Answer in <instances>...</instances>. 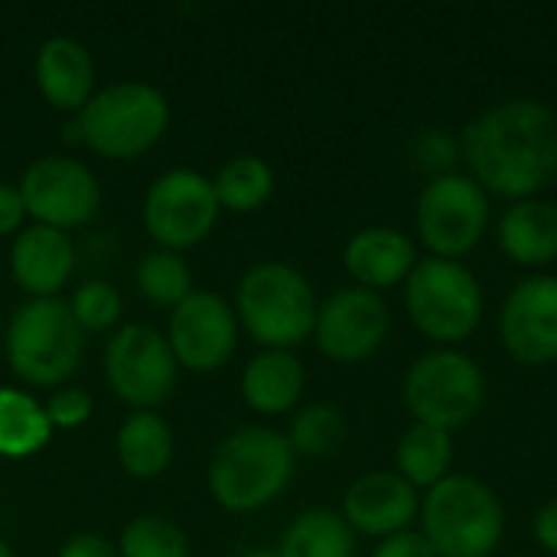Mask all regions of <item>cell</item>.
<instances>
[{
    "label": "cell",
    "mask_w": 557,
    "mask_h": 557,
    "mask_svg": "<svg viewBox=\"0 0 557 557\" xmlns=\"http://www.w3.org/2000/svg\"><path fill=\"white\" fill-rule=\"evenodd\" d=\"M10 271L33 300L55 297L75 271V245L59 228L29 225L10 248Z\"/></svg>",
    "instance_id": "18"
},
{
    "label": "cell",
    "mask_w": 557,
    "mask_h": 557,
    "mask_svg": "<svg viewBox=\"0 0 557 557\" xmlns=\"http://www.w3.org/2000/svg\"><path fill=\"white\" fill-rule=\"evenodd\" d=\"M297 454L287 434L271 428H238L209 463V493L228 512H258L271 506L294 480Z\"/></svg>",
    "instance_id": "3"
},
{
    "label": "cell",
    "mask_w": 557,
    "mask_h": 557,
    "mask_svg": "<svg viewBox=\"0 0 557 557\" xmlns=\"http://www.w3.org/2000/svg\"><path fill=\"white\" fill-rule=\"evenodd\" d=\"M304 385V362L287 349H264L242 372L245 405L258 414H287L300 401Z\"/></svg>",
    "instance_id": "21"
},
{
    "label": "cell",
    "mask_w": 557,
    "mask_h": 557,
    "mask_svg": "<svg viewBox=\"0 0 557 557\" xmlns=\"http://www.w3.org/2000/svg\"><path fill=\"white\" fill-rule=\"evenodd\" d=\"M16 189L26 215H33L36 225L59 232L91 222L101 209V186L95 173L72 157H39L26 166Z\"/></svg>",
    "instance_id": "12"
},
{
    "label": "cell",
    "mask_w": 557,
    "mask_h": 557,
    "mask_svg": "<svg viewBox=\"0 0 557 557\" xmlns=\"http://www.w3.org/2000/svg\"><path fill=\"white\" fill-rule=\"evenodd\" d=\"M176 372L180 362L166 336H160L153 326L131 323L108 339L104 379L111 392L137 411L163 405L176 388Z\"/></svg>",
    "instance_id": "11"
},
{
    "label": "cell",
    "mask_w": 557,
    "mask_h": 557,
    "mask_svg": "<svg viewBox=\"0 0 557 557\" xmlns=\"http://www.w3.org/2000/svg\"><path fill=\"white\" fill-rule=\"evenodd\" d=\"M82 140L108 160H134L147 153L170 124L163 91L147 82H117L95 91L78 111Z\"/></svg>",
    "instance_id": "7"
},
{
    "label": "cell",
    "mask_w": 557,
    "mask_h": 557,
    "mask_svg": "<svg viewBox=\"0 0 557 557\" xmlns=\"http://www.w3.org/2000/svg\"><path fill=\"white\" fill-rule=\"evenodd\" d=\"M496 245L512 264L545 274V268L557 261L555 202L542 196L509 202V209L496 222Z\"/></svg>",
    "instance_id": "19"
},
{
    "label": "cell",
    "mask_w": 557,
    "mask_h": 557,
    "mask_svg": "<svg viewBox=\"0 0 557 557\" xmlns=\"http://www.w3.org/2000/svg\"><path fill=\"white\" fill-rule=\"evenodd\" d=\"M52 434V424L46 418V408L16 388H0V457L20 460L33 457L46 447Z\"/></svg>",
    "instance_id": "25"
},
{
    "label": "cell",
    "mask_w": 557,
    "mask_h": 557,
    "mask_svg": "<svg viewBox=\"0 0 557 557\" xmlns=\"http://www.w3.org/2000/svg\"><path fill=\"white\" fill-rule=\"evenodd\" d=\"M82 359V330L59 297L26 300L7 326V362L36 388L65 382Z\"/></svg>",
    "instance_id": "8"
},
{
    "label": "cell",
    "mask_w": 557,
    "mask_h": 557,
    "mask_svg": "<svg viewBox=\"0 0 557 557\" xmlns=\"http://www.w3.org/2000/svg\"><path fill=\"white\" fill-rule=\"evenodd\" d=\"M212 186H215V199H219L222 209L248 215V212L261 209L271 199V193H274V170L261 157L242 153V157L228 160L219 170Z\"/></svg>",
    "instance_id": "26"
},
{
    "label": "cell",
    "mask_w": 557,
    "mask_h": 557,
    "mask_svg": "<svg viewBox=\"0 0 557 557\" xmlns=\"http://www.w3.org/2000/svg\"><path fill=\"white\" fill-rule=\"evenodd\" d=\"M401 398L414 424L454 434L480 414L486 401V375L470 352L437 346L408 366Z\"/></svg>",
    "instance_id": "6"
},
{
    "label": "cell",
    "mask_w": 557,
    "mask_h": 557,
    "mask_svg": "<svg viewBox=\"0 0 557 557\" xmlns=\"http://www.w3.org/2000/svg\"><path fill=\"white\" fill-rule=\"evenodd\" d=\"M454 460H457L454 437L428 424H411L395 447V473L424 493L454 473Z\"/></svg>",
    "instance_id": "22"
},
{
    "label": "cell",
    "mask_w": 557,
    "mask_h": 557,
    "mask_svg": "<svg viewBox=\"0 0 557 557\" xmlns=\"http://www.w3.org/2000/svg\"><path fill=\"white\" fill-rule=\"evenodd\" d=\"M418 532L437 557H493L506 535V509L490 483L450 473L421 496Z\"/></svg>",
    "instance_id": "2"
},
{
    "label": "cell",
    "mask_w": 557,
    "mask_h": 557,
    "mask_svg": "<svg viewBox=\"0 0 557 557\" xmlns=\"http://www.w3.org/2000/svg\"><path fill=\"white\" fill-rule=\"evenodd\" d=\"M245 557H281L277 552H271V548H255V552H248Z\"/></svg>",
    "instance_id": "37"
},
{
    "label": "cell",
    "mask_w": 557,
    "mask_h": 557,
    "mask_svg": "<svg viewBox=\"0 0 557 557\" xmlns=\"http://www.w3.org/2000/svg\"><path fill=\"white\" fill-rule=\"evenodd\" d=\"M483 284L463 261L421 258L405 281V310L437 346L467 343L483 323Z\"/></svg>",
    "instance_id": "5"
},
{
    "label": "cell",
    "mask_w": 557,
    "mask_h": 557,
    "mask_svg": "<svg viewBox=\"0 0 557 557\" xmlns=\"http://www.w3.org/2000/svg\"><path fill=\"white\" fill-rule=\"evenodd\" d=\"M78 330H88V333H101V330H111L117 320H121V294L114 284L108 281H85L75 294H72V304H69Z\"/></svg>",
    "instance_id": "30"
},
{
    "label": "cell",
    "mask_w": 557,
    "mask_h": 557,
    "mask_svg": "<svg viewBox=\"0 0 557 557\" xmlns=\"http://www.w3.org/2000/svg\"><path fill=\"white\" fill-rule=\"evenodd\" d=\"M0 557H13V552H10V545H7V542H0Z\"/></svg>",
    "instance_id": "38"
},
{
    "label": "cell",
    "mask_w": 557,
    "mask_h": 557,
    "mask_svg": "<svg viewBox=\"0 0 557 557\" xmlns=\"http://www.w3.org/2000/svg\"><path fill=\"white\" fill-rule=\"evenodd\" d=\"M121 557H186L189 542L183 529L163 516H140L134 519L117 542Z\"/></svg>",
    "instance_id": "29"
},
{
    "label": "cell",
    "mask_w": 557,
    "mask_h": 557,
    "mask_svg": "<svg viewBox=\"0 0 557 557\" xmlns=\"http://www.w3.org/2000/svg\"><path fill=\"white\" fill-rule=\"evenodd\" d=\"M219 212L212 180L196 170H166L144 196V228L163 251L193 248L209 238Z\"/></svg>",
    "instance_id": "10"
},
{
    "label": "cell",
    "mask_w": 557,
    "mask_h": 557,
    "mask_svg": "<svg viewBox=\"0 0 557 557\" xmlns=\"http://www.w3.org/2000/svg\"><path fill=\"white\" fill-rule=\"evenodd\" d=\"M46 418L52 428L62 431L82 428L91 418V395L85 388H59L46 405Z\"/></svg>",
    "instance_id": "32"
},
{
    "label": "cell",
    "mask_w": 557,
    "mask_h": 557,
    "mask_svg": "<svg viewBox=\"0 0 557 557\" xmlns=\"http://www.w3.org/2000/svg\"><path fill=\"white\" fill-rule=\"evenodd\" d=\"M532 535H535V542H539L542 552H548V555L557 557V496L555 499H548V503L535 512V519H532Z\"/></svg>",
    "instance_id": "35"
},
{
    "label": "cell",
    "mask_w": 557,
    "mask_h": 557,
    "mask_svg": "<svg viewBox=\"0 0 557 557\" xmlns=\"http://www.w3.org/2000/svg\"><path fill=\"white\" fill-rule=\"evenodd\" d=\"M490 228V196L470 173H444L424 183L414 206L418 245L428 258L463 261Z\"/></svg>",
    "instance_id": "9"
},
{
    "label": "cell",
    "mask_w": 557,
    "mask_h": 557,
    "mask_svg": "<svg viewBox=\"0 0 557 557\" xmlns=\"http://www.w3.org/2000/svg\"><path fill=\"white\" fill-rule=\"evenodd\" d=\"M421 496L395 470H372L359 476L343 496V519L352 532L369 539H388L408 532L418 522Z\"/></svg>",
    "instance_id": "16"
},
{
    "label": "cell",
    "mask_w": 557,
    "mask_h": 557,
    "mask_svg": "<svg viewBox=\"0 0 557 557\" xmlns=\"http://www.w3.org/2000/svg\"><path fill=\"white\" fill-rule=\"evenodd\" d=\"M281 557H356V532L333 509L300 512L277 545Z\"/></svg>",
    "instance_id": "24"
},
{
    "label": "cell",
    "mask_w": 557,
    "mask_h": 557,
    "mask_svg": "<svg viewBox=\"0 0 557 557\" xmlns=\"http://www.w3.org/2000/svg\"><path fill=\"white\" fill-rule=\"evenodd\" d=\"M59 557H121L111 542H104L101 535H75L62 545Z\"/></svg>",
    "instance_id": "36"
},
{
    "label": "cell",
    "mask_w": 557,
    "mask_h": 557,
    "mask_svg": "<svg viewBox=\"0 0 557 557\" xmlns=\"http://www.w3.org/2000/svg\"><path fill=\"white\" fill-rule=\"evenodd\" d=\"M499 339L519 366L557 362V274H529L506 294Z\"/></svg>",
    "instance_id": "14"
},
{
    "label": "cell",
    "mask_w": 557,
    "mask_h": 557,
    "mask_svg": "<svg viewBox=\"0 0 557 557\" xmlns=\"http://www.w3.org/2000/svg\"><path fill=\"white\" fill-rule=\"evenodd\" d=\"M317 290L304 271L284 261H261L238 284V320L264 349H294L313 336Z\"/></svg>",
    "instance_id": "4"
},
{
    "label": "cell",
    "mask_w": 557,
    "mask_h": 557,
    "mask_svg": "<svg viewBox=\"0 0 557 557\" xmlns=\"http://www.w3.org/2000/svg\"><path fill=\"white\" fill-rule=\"evenodd\" d=\"M137 290L160 307H176L193 294V277L189 268L176 251H150L137 264Z\"/></svg>",
    "instance_id": "28"
},
{
    "label": "cell",
    "mask_w": 557,
    "mask_h": 557,
    "mask_svg": "<svg viewBox=\"0 0 557 557\" xmlns=\"http://www.w3.org/2000/svg\"><path fill=\"white\" fill-rule=\"evenodd\" d=\"M23 219H26V206H23L20 189L0 183V238L3 235H20Z\"/></svg>",
    "instance_id": "34"
},
{
    "label": "cell",
    "mask_w": 557,
    "mask_h": 557,
    "mask_svg": "<svg viewBox=\"0 0 557 557\" xmlns=\"http://www.w3.org/2000/svg\"><path fill=\"white\" fill-rule=\"evenodd\" d=\"M36 85L59 111H82L95 95V62L88 49L69 36H52L36 52Z\"/></svg>",
    "instance_id": "20"
},
{
    "label": "cell",
    "mask_w": 557,
    "mask_h": 557,
    "mask_svg": "<svg viewBox=\"0 0 557 557\" xmlns=\"http://www.w3.org/2000/svg\"><path fill=\"white\" fill-rule=\"evenodd\" d=\"M460 153V144L447 134V131H424L418 140H414V157H418V166L434 176H444V173H454V160Z\"/></svg>",
    "instance_id": "31"
},
{
    "label": "cell",
    "mask_w": 557,
    "mask_h": 557,
    "mask_svg": "<svg viewBox=\"0 0 557 557\" xmlns=\"http://www.w3.org/2000/svg\"><path fill=\"white\" fill-rule=\"evenodd\" d=\"M372 557H437L434 548L428 545V539L418 532V529H408V532H398V535H388L375 545Z\"/></svg>",
    "instance_id": "33"
},
{
    "label": "cell",
    "mask_w": 557,
    "mask_h": 557,
    "mask_svg": "<svg viewBox=\"0 0 557 557\" xmlns=\"http://www.w3.org/2000/svg\"><path fill=\"white\" fill-rule=\"evenodd\" d=\"M388 330L392 313L382 294H372L366 287H343L320 304L313 339L326 359L339 366H356L382 349Z\"/></svg>",
    "instance_id": "13"
},
{
    "label": "cell",
    "mask_w": 557,
    "mask_h": 557,
    "mask_svg": "<svg viewBox=\"0 0 557 557\" xmlns=\"http://www.w3.org/2000/svg\"><path fill=\"white\" fill-rule=\"evenodd\" d=\"M117 460L137 480L160 476L173 460V431L153 411H134L117 431Z\"/></svg>",
    "instance_id": "23"
},
{
    "label": "cell",
    "mask_w": 557,
    "mask_h": 557,
    "mask_svg": "<svg viewBox=\"0 0 557 557\" xmlns=\"http://www.w3.org/2000/svg\"><path fill=\"white\" fill-rule=\"evenodd\" d=\"M418 261V242L395 225H366L343 248V264L349 277L356 281V287H366L372 294L405 284Z\"/></svg>",
    "instance_id": "17"
},
{
    "label": "cell",
    "mask_w": 557,
    "mask_h": 557,
    "mask_svg": "<svg viewBox=\"0 0 557 557\" xmlns=\"http://www.w3.org/2000/svg\"><path fill=\"white\" fill-rule=\"evenodd\" d=\"M460 157L486 196L532 199L557 176V114L539 98H506L463 127Z\"/></svg>",
    "instance_id": "1"
},
{
    "label": "cell",
    "mask_w": 557,
    "mask_h": 557,
    "mask_svg": "<svg viewBox=\"0 0 557 557\" xmlns=\"http://www.w3.org/2000/svg\"><path fill=\"white\" fill-rule=\"evenodd\" d=\"M349 434V424H346V414L336 408V405H326V401H317V405H307L294 414L290 421V447L294 454H304V457H330L343 447Z\"/></svg>",
    "instance_id": "27"
},
{
    "label": "cell",
    "mask_w": 557,
    "mask_h": 557,
    "mask_svg": "<svg viewBox=\"0 0 557 557\" xmlns=\"http://www.w3.org/2000/svg\"><path fill=\"white\" fill-rule=\"evenodd\" d=\"M166 343L183 369L215 372L235 352L238 313L219 294L193 290L183 304L173 307Z\"/></svg>",
    "instance_id": "15"
}]
</instances>
